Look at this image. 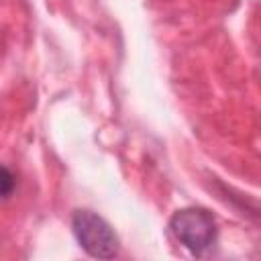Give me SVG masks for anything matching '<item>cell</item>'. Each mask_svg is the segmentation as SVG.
<instances>
[{"label":"cell","mask_w":261,"mask_h":261,"mask_svg":"<svg viewBox=\"0 0 261 261\" xmlns=\"http://www.w3.org/2000/svg\"><path fill=\"white\" fill-rule=\"evenodd\" d=\"M171 234L184 245L194 257H206L216 245V220L214 216L200 206H188L169 218Z\"/></svg>","instance_id":"6da1fadb"},{"label":"cell","mask_w":261,"mask_h":261,"mask_svg":"<svg viewBox=\"0 0 261 261\" xmlns=\"http://www.w3.org/2000/svg\"><path fill=\"white\" fill-rule=\"evenodd\" d=\"M71 230L77 245L94 259H114L120 253L116 232L92 210H75L71 214Z\"/></svg>","instance_id":"7a4b0ae2"},{"label":"cell","mask_w":261,"mask_h":261,"mask_svg":"<svg viewBox=\"0 0 261 261\" xmlns=\"http://www.w3.org/2000/svg\"><path fill=\"white\" fill-rule=\"evenodd\" d=\"M14 188H16L14 173L8 167L0 165V200H8L14 194Z\"/></svg>","instance_id":"3957f363"}]
</instances>
